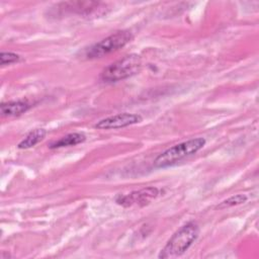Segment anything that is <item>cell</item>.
Listing matches in <instances>:
<instances>
[{"label": "cell", "mask_w": 259, "mask_h": 259, "mask_svg": "<svg viewBox=\"0 0 259 259\" xmlns=\"http://www.w3.org/2000/svg\"><path fill=\"white\" fill-rule=\"evenodd\" d=\"M30 104L25 100L3 102L0 105L2 116H18L30 108Z\"/></svg>", "instance_id": "ba28073f"}, {"label": "cell", "mask_w": 259, "mask_h": 259, "mask_svg": "<svg viewBox=\"0 0 259 259\" xmlns=\"http://www.w3.org/2000/svg\"><path fill=\"white\" fill-rule=\"evenodd\" d=\"M142 67V59L139 55L132 54L106 67L100 79L104 82H116L137 74Z\"/></svg>", "instance_id": "3957f363"}, {"label": "cell", "mask_w": 259, "mask_h": 259, "mask_svg": "<svg viewBox=\"0 0 259 259\" xmlns=\"http://www.w3.org/2000/svg\"><path fill=\"white\" fill-rule=\"evenodd\" d=\"M86 137L82 133H71L68 134L58 141L53 142L50 145L51 149H58V148H64V147H71V146H76L78 144H81L85 142Z\"/></svg>", "instance_id": "9c48e42d"}, {"label": "cell", "mask_w": 259, "mask_h": 259, "mask_svg": "<svg viewBox=\"0 0 259 259\" xmlns=\"http://www.w3.org/2000/svg\"><path fill=\"white\" fill-rule=\"evenodd\" d=\"M143 120V117L137 113H118L99 120L94 126L98 130H115L122 128L132 124L139 123Z\"/></svg>", "instance_id": "8992f818"}, {"label": "cell", "mask_w": 259, "mask_h": 259, "mask_svg": "<svg viewBox=\"0 0 259 259\" xmlns=\"http://www.w3.org/2000/svg\"><path fill=\"white\" fill-rule=\"evenodd\" d=\"M61 8H66V10H70L79 14H90L98 9L106 8V4L93 1H71L61 3Z\"/></svg>", "instance_id": "52a82bcc"}, {"label": "cell", "mask_w": 259, "mask_h": 259, "mask_svg": "<svg viewBox=\"0 0 259 259\" xmlns=\"http://www.w3.org/2000/svg\"><path fill=\"white\" fill-rule=\"evenodd\" d=\"M205 145L204 138H194L177 145H174L164 152H162L155 160L154 166L156 168L168 167L188 156H191L198 152Z\"/></svg>", "instance_id": "7a4b0ae2"}, {"label": "cell", "mask_w": 259, "mask_h": 259, "mask_svg": "<svg viewBox=\"0 0 259 259\" xmlns=\"http://www.w3.org/2000/svg\"><path fill=\"white\" fill-rule=\"evenodd\" d=\"M248 200V196L246 194H235L230 196L229 198L223 200L217 207L220 209H224V208H228L231 206H235V205H239L242 204L244 202H246Z\"/></svg>", "instance_id": "8fae6325"}, {"label": "cell", "mask_w": 259, "mask_h": 259, "mask_svg": "<svg viewBox=\"0 0 259 259\" xmlns=\"http://www.w3.org/2000/svg\"><path fill=\"white\" fill-rule=\"evenodd\" d=\"M199 235V227L194 222H189L177 230L168 240L165 247L158 255L159 258H172L185 253Z\"/></svg>", "instance_id": "6da1fadb"}, {"label": "cell", "mask_w": 259, "mask_h": 259, "mask_svg": "<svg viewBox=\"0 0 259 259\" xmlns=\"http://www.w3.org/2000/svg\"><path fill=\"white\" fill-rule=\"evenodd\" d=\"M160 190L157 187H147L140 190L133 191L125 195H118L115 199L116 203L128 207L133 205L144 206L148 204L152 199H155L159 195Z\"/></svg>", "instance_id": "5b68a950"}, {"label": "cell", "mask_w": 259, "mask_h": 259, "mask_svg": "<svg viewBox=\"0 0 259 259\" xmlns=\"http://www.w3.org/2000/svg\"><path fill=\"white\" fill-rule=\"evenodd\" d=\"M47 135V131L45 128H35L28 133L26 137L18 144L19 149H28L36 144H38L40 141L45 139Z\"/></svg>", "instance_id": "30bf717a"}, {"label": "cell", "mask_w": 259, "mask_h": 259, "mask_svg": "<svg viewBox=\"0 0 259 259\" xmlns=\"http://www.w3.org/2000/svg\"><path fill=\"white\" fill-rule=\"evenodd\" d=\"M20 60V57L15 54V53H11V52H2L0 55V64L2 66L4 65H10L13 63H16Z\"/></svg>", "instance_id": "7c38bea8"}, {"label": "cell", "mask_w": 259, "mask_h": 259, "mask_svg": "<svg viewBox=\"0 0 259 259\" xmlns=\"http://www.w3.org/2000/svg\"><path fill=\"white\" fill-rule=\"evenodd\" d=\"M133 39V34L128 30L116 31L100 41L94 44L86 50L87 59H98L108 54L116 52L127 45Z\"/></svg>", "instance_id": "277c9868"}]
</instances>
